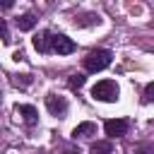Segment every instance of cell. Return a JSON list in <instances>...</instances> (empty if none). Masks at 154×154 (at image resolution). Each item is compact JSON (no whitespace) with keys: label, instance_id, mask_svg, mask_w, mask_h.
I'll use <instances>...</instances> for the list:
<instances>
[{"label":"cell","instance_id":"cell-1","mask_svg":"<svg viewBox=\"0 0 154 154\" xmlns=\"http://www.w3.org/2000/svg\"><path fill=\"white\" fill-rule=\"evenodd\" d=\"M111 63H113V53H111L108 48L89 51V53H87V58L82 60V65H84V70H87V72H101V70H106Z\"/></svg>","mask_w":154,"mask_h":154},{"label":"cell","instance_id":"cell-2","mask_svg":"<svg viewBox=\"0 0 154 154\" xmlns=\"http://www.w3.org/2000/svg\"><path fill=\"white\" fill-rule=\"evenodd\" d=\"M118 94H120V89H118L116 79H101V82H96V84L91 87V96H94L96 101L113 103V101H118Z\"/></svg>","mask_w":154,"mask_h":154},{"label":"cell","instance_id":"cell-3","mask_svg":"<svg viewBox=\"0 0 154 154\" xmlns=\"http://www.w3.org/2000/svg\"><path fill=\"white\" fill-rule=\"evenodd\" d=\"M46 108H48V113L51 116H55V118H65L67 116V99L65 96H58V94H46Z\"/></svg>","mask_w":154,"mask_h":154},{"label":"cell","instance_id":"cell-4","mask_svg":"<svg viewBox=\"0 0 154 154\" xmlns=\"http://www.w3.org/2000/svg\"><path fill=\"white\" fill-rule=\"evenodd\" d=\"M103 130H106L108 140L123 137V135H128V130H130V120H128V118H111V120L103 123Z\"/></svg>","mask_w":154,"mask_h":154},{"label":"cell","instance_id":"cell-5","mask_svg":"<svg viewBox=\"0 0 154 154\" xmlns=\"http://www.w3.org/2000/svg\"><path fill=\"white\" fill-rule=\"evenodd\" d=\"M77 51V43L72 38H67L65 34H53V53L58 55H70Z\"/></svg>","mask_w":154,"mask_h":154},{"label":"cell","instance_id":"cell-6","mask_svg":"<svg viewBox=\"0 0 154 154\" xmlns=\"http://www.w3.org/2000/svg\"><path fill=\"white\" fill-rule=\"evenodd\" d=\"M34 48L38 53H53V31H48V29L38 31L34 36Z\"/></svg>","mask_w":154,"mask_h":154},{"label":"cell","instance_id":"cell-7","mask_svg":"<svg viewBox=\"0 0 154 154\" xmlns=\"http://www.w3.org/2000/svg\"><path fill=\"white\" fill-rule=\"evenodd\" d=\"M14 111L22 116V120L26 123V128H34V125L38 123V111H36V106H31V103H17Z\"/></svg>","mask_w":154,"mask_h":154},{"label":"cell","instance_id":"cell-8","mask_svg":"<svg viewBox=\"0 0 154 154\" xmlns=\"http://www.w3.org/2000/svg\"><path fill=\"white\" fill-rule=\"evenodd\" d=\"M94 24H101V17L96 12H87V14L75 17V26H94Z\"/></svg>","mask_w":154,"mask_h":154},{"label":"cell","instance_id":"cell-9","mask_svg":"<svg viewBox=\"0 0 154 154\" xmlns=\"http://www.w3.org/2000/svg\"><path fill=\"white\" fill-rule=\"evenodd\" d=\"M91 135H96V123H79L75 130H72V137L77 140V137H91Z\"/></svg>","mask_w":154,"mask_h":154},{"label":"cell","instance_id":"cell-10","mask_svg":"<svg viewBox=\"0 0 154 154\" xmlns=\"http://www.w3.org/2000/svg\"><path fill=\"white\" fill-rule=\"evenodd\" d=\"M17 26H19V31H31V29L36 26V14H34V12L22 14V17L17 19Z\"/></svg>","mask_w":154,"mask_h":154},{"label":"cell","instance_id":"cell-11","mask_svg":"<svg viewBox=\"0 0 154 154\" xmlns=\"http://www.w3.org/2000/svg\"><path fill=\"white\" fill-rule=\"evenodd\" d=\"M111 152H113L111 140H106V142H94V144H91V154H111Z\"/></svg>","mask_w":154,"mask_h":154},{"label":"cell","instance_id":"cell-12","mask_svg":"<svg viewBox=\"0 0 154 154\" xmlns=\"http://www.w3.org/2000/svg\"><path fill=\"white\" fill-rule=\"evenodd\" d=\"M84 82H87L84 75H72V77L67 79V87H70V89H79V87H84Z\"/></svg>","mask_w":154,"mask_h":154},{"label":"cell","instance_id":"cell-13","mask_svg":"<svg viewBox=\"0 0 154 154\" xmlns=\"http://www.w3.org/2000/svg\"><path fill=\"white\" fill-rule=\"evenodd\" d=\"M142 101H144V103H154V82H149V84L144 87V96H142Z\"/></svg>","mask_w":154,"mask_h":154},{"label":"cell","instance_id":"cell-14","mask_svg":"<svg viewBox=\"0 0 154 154\" xmlns=\"http://www.w3.org/2000/svg\"><path fill=\"white\" fill-rule=\"evenodd\" d=\"M14 84H22V87H26V84H31V75H17V79H14Z\"/></svg>","mask_w":154,"mask_h":154},{"label":"cell","instance_id":"cell-15","mask_svg":"<svg viewBox=\"0 0 154 154\" xmlns=\"http://www.w3.org/2000/svg\"><path fill=\"white\" fill-rule=\"evenodd\" d=\"M135 152H144V154H154V147L152 144H137Z\"/></svg>","mask_w":154,"mask_h":154},{"label":"cell","instance_id":"cell-16","mask_svg":"<svg viewBox=\"0 0 154 154\" xmlns=\"http://www.w3.org/2000/svg\"><path fill=\"white\" fill-rule=\"evenodd\" d=\"M0 31H2V41L10 43V31H7V24L5 22H0Z\"/></svg>","mask_w":154,"mask_h":154},{"label":"cell","instance_id":"cell-17","mask_svg":"<svg viewBox=\"0 0 154 154\" xmlns=\"http://www.w3.org/2000/svg\"><path fill=\"white\" fill-rule=\"evenodd\" d=\"M63 154H79V149H72V147H70V149H65Z\"/></svg>","mask_w":154,"mask_h":154}]
</instances>
